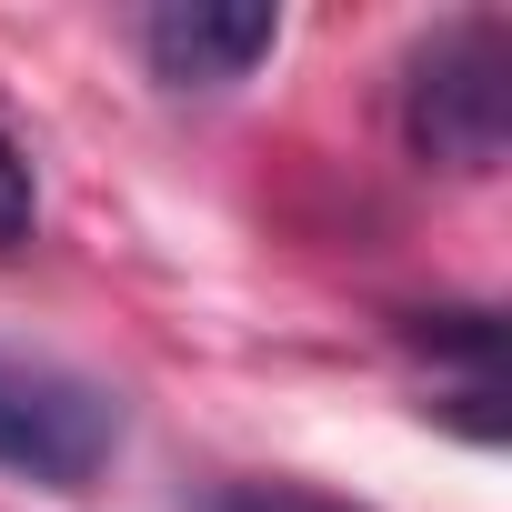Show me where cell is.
Returning a JSON list of instances; mask_svg holds the SVG:
<instances>
[{
	"label": "cell",
	"mask_w": 512,
	"mask_h": 512,
	"mask_svg": "<svg viewBox=\"0 0 512 512\" xmlns=\"http://www.w3.org/2000/svg\"><path fill=\"white\" fill-rule=\"evenodd\" d=\"M211 512H352V502H332V492H292V482H241V492H221Z\"/></svg>",
	"instance_id": "5b68a950"
},
{
	"label": "cell",
	"mask_w": 512,
	"mask_h": 512,
	"mask_svg": "<svg viewBox=\"0 0 512 512\" xmlns=\"http://www.w3.org/2000/svg\"><path fill=\"white\" fill-rule=\"evenodd\" d=\"M111 452H121V402L91 372L51 352H0V472L41 492H91Z\"/></svg>",
	"instance_id": "7a4b0ae2"
},
{
	"label": "cell",
	"mask_w": 512,
	"mask_h": 512,
	"mask_svg": "<svg viewBox=\"0 0 512 512\" xmlns=\"http://www.w3.org/2000/svg\"><path fill=\"white\" fill-rule=\"evenodd\" d=\"M402 131L432 171H462V181L502 171V141H512V21L502 11H462L412 51Z\"/></svg>",
	"instance_id": "6da1fadb"
},
{
	"label": "cell",
	"mask_w": 512,
	"mask_h": 512,
	"mask_svg": "<svg viewBox=\"0 0 512 512\" xmlns=\"http://www.w3.org/2000/svg\"><path fill=\"white\" fill-rule=\"evenodd\" d=\"M31 211H41V201H31V161H21V141H11V131H0V251L31 231Z\"/></svg>",
	"instance_id": "277c9868"
},
{
	"label": "cell",
	"mask_w": 512,
	"mask_h": 512,
	"mask_svg": "<svg viewBox=\"0 0 512 512\" xmlns=\"http://www.w3.org/2000/svg\"><path fill=\"white\" fill-rule=\"evenodd\" d=\"M282 11L272 0H161L141 21V51L171 91H231L251 81V61H272Z\"/></svg>",
	"instance_id": "3957f363"
}]
</instances>
